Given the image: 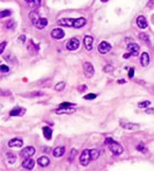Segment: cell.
I'll return each instance as SVG.
<instances>
[{
    "label": "cell",
    "mask_w": 154,
    "mask_h": 171,
    "mask_svg": "<svg viewBox=\"0 0 154 171\" xmlns=\"http://www.w3.org/2000/svg\"><path fill=\"white\" fill-rule=\"evenodd\" d=\"M86 23V20L84 17L79 18H63L57 21V24L62 27H73L74 28H80L84 27Z\"/></svg>",
    "instance_id": "6da1fadb"
},
{
    "label": "cell",
    "mask_w": 154,
    "mask_h": 171,
    "mask_svg": "<svg viewBox=\"0 0 154 171\" xmlns=\"http://www.w3.org/2000/svg\"><path fill=\"white\" fill-rule=\"evenodd\" d=\"M105 144L109 146V149L111 150L113 155H121L123 152V148H122V145L112 138H107L105 139Z\"/></svg>",
    "instance_id": "7a4b0ae2"
},
{
    "label": "cell",
    "mask_w": 154,
    "mask_h": 171,
    "mask_svg": "<svg viewBox=\"0 0 154 171\" xmlns=\"http://www.w3.org/2000/svg\"><path fill=\"white\" fill-rule=\"evenodd\" d=\"M91 160H92V159H91L90 150H84L80 157V164L82 166H87L88 165V163H90Z\"/></svg>",
    "instance_id": "3957f363"
},
{
    "label": "cell",
    "mask_w": 154,
    "mask_h": 171,
    "mask_svg": "<svg viewBox=\"0 0 154 171\" xmlns=\"http://www.w3.org/2000/svg\"><path fill=\"white\" fill-rule=\"evenodd\" d=\"M79 46H80V41L76 38L70 39L68 43L66 44V48L69 51H75V50L79 48Z\"/></svg>",
    "instance_id": "277c9868"
},
{
    "label": "cell",
    "mask_w": 154,
    "mask_h": 171,
    "mask_svg": "<svg viewBox=\"0 0 154 171\" xmlns=\"http://www.w3.org/2000/svg\"><path fill=\"white\" fill-rule=\"evenodd\" d=\"M83 71H84V75L86 78H91L93 75H94L93 66L88 62H86L83 64Z\"/></svg>",
    "instance_id": "5b68a950"
},
{
    "label": "cell",
    "mask_w": 154,
    "mask_h": 171,
    "mask_svg": "<svg viewBox=\"0 0 154 171\" xmlns=\"http://www.w3.org/2000/svg\"><path fill=\"white\" fill-rule=\"evenodd\" d=\"M120 125L122 128L126 129V130H129V131H136L140 128V125L136 124V123H128V122H124V121H121Z\"/></svg>",
    "instance_id": "8992f818"
},
{
    "label": "cell",
    "mask_w": 154,
    "mask_h": 171,
    "mask_svg": "<svg viewBox=\"0 0 154 171\" xmlns=\"http://www.w3.org/2000/svg\"><path fill=\"white\" fill-rule=\"evenodd\" d=\"M34 153H35V149L33 146H27L21 150L20 155L22 157L27 158V157H31L33 155H34Z\"/></svg>",
    "instance_id": "52a82bcc"
},
{
    "label": "cell",
    "mask_w": 154,
    "mask_h": 171,
    "mask_svg": "<svg viewBox=\"0 0 154 171\" xmlns=\"http://www.w3.org/2000/svg\"><path fill=\"white\" fill-rule=\"evenodd\" d=\"M98 50L101 54H106L112 50V45L106 41H103L99 44Z\"/></svg>",
    "instance_id": "ba28073f"
},
{
    "label": "cell",
    "mask_w": 154,
    "mask_h": 171,
    "mask_svg": "<svg viewBox=\"0 0 154 171\" xmlns=\"http://www.w3.org/2000/svg\"><path fill=\"white\" fill-rule=\"evenodd\" d=\"M127 50L132 56L137 57L139 55V52H140V46H139V45L135 44V43H131L127 45Z\"/></svg>",
    "instance_id": "9c48e42d"
},
{
    "label": "cell",
    "mask_w": 154,
    "mask_h": 171,
    "mask_svg": "<svg viewBox=\"0 0 154 171\" xmlns=\"http://www.w3.org/2000/svg\"><path fill=\"white\" fill-rule=\"evenodd\" d=\"M75 109L74 108H71L70 107H59V109L56 110L55 112L58 115H62V114H72V113L75 112Z\"/></svg>",
    "instance_id": "30bf717a"
},
{
    "label": "cell",
    "mask_w": 154,
    "mask_h": 171,
    "mask_svg": "<svg viewBox=\"0 0 154 171\" xmlns=\"http://www.w3.org/2000/svg\"><path fill=\"white\" fill-rule=\"evenodd\" d=\"M51 34H52V37L56 39H63V38L64 37V35H65L64 31L62 28H55V29H53V30L52 31Z\"/></svg>",
    "instance_id": "8fae6325"
},
{
    "label": "cell",
    "mask_w": 154,
    "mask_h": 171,
    "mask_svg": "<svg viewBox=\"0 0 154 171\" xmlns=\"http://www.w3.org/2000/svg\"><path fill=\"white\" fill-rule=\"evenodd\" d=\"M21 165H22L23 168H25V169H27L31 170V169H33V167L35 165V162H34V160L32 159V158L27 157V158H26L25 160L22 162Z\"/></svg>",
    "instance_id": "7c38bea8"
},
{
    "label": "cell",
    "mask_w": 154,
    "mask_h": 171,
    "mask_svg": "<svg viewBox=\"0 0 154 171\" xmlns=\"http://www.w3.org/2000/svg\"><path fill=\"white\" fill-rule=\"evenodd\" d=\"M84 45L87 51H91L93 49V38L89 35H86L84 38Z\"/></svg>",
    "instance_id": "4fadbf2b"
},
{
    "label": "cell",
    "mask_w": 154,
    "mask_h": 171,
    "mask_svg": "<svg viewBox=\"0 0 154 171\" xmlns=\"http://www.w3.org/2000/svg\"><path fill=\"white\" fill-rule=\"evenodd\" d=\"M22 145H23V141H22V139H19V138L11 139L8 143V145L10 147H21Z\"/></svg>",
    "instance_id": "5bb4252c"
},
{
    "label": "cell",
    "mask_w": 154,
    "mask_h": 171,
    "mask_svg": "<svg viewBox=\"0 0 154 171\" xmlns=\"http://www.w3.org/2000/svg\"><path fill=\"white\" fill-rule=\"evenodd\" d=\"M136 23H137V25H138V27L140 28L145 29V28L147 27V21H146V19L143 16H139L137 20H136Z\"/></svg>",
    "instance_id": "9a60e30c"
},
{
    "label": "cell",
    "mask_w": 154,
    "mask_h": 171,
    "mask_svg": "<svg viewBox=\"0 0 154 171\" xmlns=\"http://www.w3.org/2000/svg\"><path fill=\"white\" fill-rule=\"evenodd\" d=\"M65 153V147L64 146H58L52 151V154L55 157H60Z\"/></svg>",
    "instance_id": "2e32d148"
},
{
    "label": "cell",
    "mask_w": 154,
    "mask_h": 171,
    "mask_svg": "<svg viewBox=\"0 0 154 171\" xmlns=\"http://www.w3.org/2000/svg\"><path fill=\"white\" fill-rule=\"evenodd\" d=\"M47 24H48L47 19L40 17V18L38 20V21L36 22V24H35L34 26L37 27L38 29H43V28H45V27L47 26Z\"/></svg>",
    "instance_id": "e0dca14e"
},
{
    "label": "cell",
    "mask_w": 154,
    "mask_h": 171,
    "mask_svg": "<svg viewBox=\"0 0 154 171\" xmlns=\"http://www.w3.org/2000/svg\"><path fill=\"white\" fill-rule=\"evenodd\" d=\"M38 164L41 167H46L50 164V159L46 156H42L40 157H39L37 160Z\"/></svg>",
    "instance_id": "ac0fdd59"
},
{
    "label": "cell",
    "mask_w": 154,
    "mask_h": 171,
    "mask_svg": "<svg viewBox=\"0 0 154 171\" xmlns=\"http://www.w3.org/2000/svg\"><path fill=\"white\" fill-rule=\"evenodd\" d=\"M149 63H150V57H149L148 53L143 52L141 57H140V64L143 67H146Z\"/></svg>",
    "instance_id": "d6986e66"
},
{
    "label": "cell",
    "mask_w": 154,
    "mask_h": 171,
    "mask_svg": "<svg viewBox=\"0 0 154 171\" xmlns=\"http://www.w3.org/2000/svg\"><path fill=\"white\" fill-rule=\"evenodd\" d=\"M42 131H43V134H44V136H45V138L48 140H50V139H52V128H49V127H44L42 128Z\"/></svg>",
    "instance_id": "ffe728a7"
},
{
    "label": "cell",
    "mask_w": 154,
    "mask_h": 171,
    "mask_svg": "<svg viewBox=\"0 0 154 171\" xmlns=\"http://www.w3.org/2000/svg\"><path fill=\"white\" fill-rule=\"evenodd\" d=\"M29 18H30V20L32 21V23L33 25H35L36 24V22L38 21V20L40 18L39 16V14H38L36 11H32L30 14H29Z\"/></svg>",
    "instance_id": "44dd1931"
},
{
    "label": "cell",
    "mask_w": 154,
    "mask_h": 171,
    "mask_svg": "<svg viewBox=\"0 0 154 171\" xmlns=\"http://www.w3.org/2000/svg\"><path fill=\"white\" fill-rule=\"evenodd\" d=\"M99 151L97 149H93L90 150V155H91V159L92 160H96L99 157Z\"/></svg>",
    "instance_id": "7402d4cb"
},
{
    "label": "cell",
    "mask_w": 154,
    "mask_h": 171,
    "mask_svg": "<svg viewBox=\"0 0 154 171\" xmlns=\"http://www.w3.org/2000/svg\"><path fill=\"white\" fill-rule=\"evenodd\" d=\"M21 111H22V109L17 107V108H15V109H13V110H11V112H10V116H11V117H17V116H20L21 114Z\"/></svg>",
    "instance_id": "603a6c76"
},
{
    "label": "cell",
    "mask_w": 154,
    "mask_h": 171,
    "mask_svg": "<svg viewBox=\"0 0 154 171\" xmlns=\"http://www.w3.org/2000/svg\"><path fill=\"white\" fill-rule=\"evenodd\" d=\"M6 157H7V160L9 162V163L11 164H13L15 163L16 161V157L13 153H7L6 154Z\"/></svg>",
    "instance_id": "cb8c5ba5"
},
{
    "label": "cell",
    "mask_w": 154,
    "mask_h": 171,
    "mask_svg": "<svg viewBox=\"0 0 154 171\" xmlns=\"http://www.w3.org/2000/svg\"><path fill=\"white\" fill-rule=\"evenodd\" d=\"M64 87H65V82L64 81H60L55 86V90L58 92H61L64 90Z\"/></svg>",
    "instance_id": "d4e9b609"
},
{
    "label": "cell",
    "mask_w": 154,
    "mask_h": 171,
    "mask_svg": "<svg viewBox=\"0 0 154 171\" xmlns=\"http://www.w3.org/2000/svg\"><path fill=\"white\" fill-rule=\"evenodd\" d=\"M136 149L138 150L139 151H140V152H143V153H145L146 151V147H145V145H144V143H142V142H140V144L136 146Z\"/></svg>",
    "instance_id": "484cf974"
},
{
    "label": "cell",
    "mask_w": 154,
    "mask_h": 171,
    "mask_svg": "<svg viewBox=\"0 0 154 171\" xmlns=\"http://www.w3.org/2000/svg\"><path fill=\"white\" fill-rule=\"evenodd\" d=\"M151 104V102L150 101H143V102H140V103H139L138 104V106L140 108H146V107L149 106Z\"/></svg>",
    "instance_id": "4316f807"
},
{
    "label": "cell",
    "mask_w": 154,
    "mask_h": 171,
    "mask_svg": "<svg viewBox=\"0 0 154 171\" xmlns=\"http://www.w3.org/2000/svg\"><path fill=\"white\" fill-rule=\"evenodd\" d=\"M96 97H97V95L94 94V93H89V94H86V95H85L83 98H84L85 99H86V100H92V99H94V98H96Z\"/></svg>",
    "instance_id": "83f0119b"
},
{
    "label": "cell",
    "mask_w": 154,
    "mask_h": 171,
    "mask_svg": "<svg viewBox=\"0 0 154 171\" xmlns=\"http://www.w3.org/2000/svg\"><path fill=\"white\" fill-rule=\"evenodd\" d=\"M11 11H8V10H5V11H1L0 13V16L1 18H4V17H6V16H9L11 15Z\"/></svg>",
    "instance_id": "f1b7e54d"
},
{
    "label": "cell",
    "mask_w": 154,
    "mask_h": 171,
    "mask_svg": "<svg viewBox=\"0 0 154 171\" xmlns=\"http://www.w3.org/2000/svg\"><path fill=\"white\" fill-rule=\"evenodd\" d=\"M140 39L144 40V42H147L148 44H150L149 42V38L147 35H146V33H140Z\"/></svg>",
    "instance_id": "f546056e"
},
{
    "label": "cell",
    "mask_w": 154,
    "mask_h": 171,
    "mask_svg": "<svg viewBox=\"0 0 154 171\" xmlns=\"http://www.w3.org/2000/svg\"><path fill=\"white\" fill-rule=\"evenodd\" d=\"M75 155H76V150L72 149L71 152H70V155H69V162H72V161L74 160Z\"/></svg>",
    "instance_id": "4dcf8cb0"
},
{
    "label": "cell",
    "mask_w": 154,
    "mask_h": 171,
    "mask_svg": "<svg viewBox=\"0 0 154 171\" xmlns=\"http://www.w3.org/2000/svg\"><path fill=\"white\" fill-rule=\"evenodd\" d=\"M31 5L34 8H39L40 6V5H41V0H33V2Z\"/></svg>",
    "instance_id": "1f68e13d"
},
{
    "label": "cell",
    "mask_w": 154,
    "mask_h": 171,
    "mask_svg": "<svg viewBox=\"0 0 154 171\" xmlns=\"http://www.w3.org/2000/svg\"><path fill=\"white\" fill-rule=\"evenodd\" d=\"M75 104H72V103H69V102H64L62 103L59 107H70V106H74Z\"/></svg>",
    "instance_id": "d6a6232c"
},
{
    "label": "cell",
    "mask_w": 154,
    "mask_h": 171,
    "mask_svg": "<svg viewBox=\"0 0 154 171\" xmlns=\"http://www.w3.org/2000/svg\"><path fill=\"white\" fill-rule=\"evenodd\" d=\"M0 68H1V72H2V73H7V72H9V70H10L9 67L5 65V64H2Z\"/></svg>",
    "instance_id": "836d02e7"
},
{
    "label": "cell",
    "mask_w": 154,
    "mask_h": 171,
    "mask_svg": "<svg viewBox=\"0 0 154 171\" xmlns=\"http://www.w3.org/2000/svg\"><path fill=\"white\" fill-rule=\"evenodd\" d=\"M7 45V42H3L1 43V45H0V53L2 54L4 52V51H5V46Z\"/></svg>",
    "instance_id": "e575fe53"
},
{
    "label": "cell",
    "mask_w": 154,
    "mask_h": 171,
    "mask_svg": "<svg viewBox=\"0 0 154 171\" xmlns=\"http://www.w3.org/2000/svg\"><path fill=\"white\" fill-rule=\"evenodd\" d=\"M134 75V69L131 68L130 70H128V77L129 78H133Z\"/></svg>",
    "instance_id": "d590c367"
},
{
    "label": "cell",
    "mask_w": 154,
    "mask_h": 171,
    "mask_svg": "<svg viewBox=\"0 0 154 171\" xmlns=\"http://www.w3.org/2000/svg\"><path fill=\"white\" fill-rule=\"evenodd\" d=\"M112 70H113V68H112V66H111V65H107V66H105L104 68V70L105 72H111V71H112Z\"/></svg>",
    "instance_id": "8d00e7d4"
},
{
    "label": "cell",
    "mask_w": 154,
    "mask_h": 171,
    "mask_svg": "<svg viewBox=\"0 0 154 171\" xmlns=\"http://www.w3.org/2000/svg\"><path fill=\"white\" fill-rule=\"evenodd\" d=\"M13 26H14V21L11 20V21L8 22V24H7V28H11Z\"/></svg>",
    "instance_id": "74e56055"
},
{
    "label": "cell",
    "mask_w": 154,
    "mask_h": 171,
    "mask_svg": "<svg viewBox=\"0 0 154 171\" xmlns=\"http://www.w3.org/2000/svg\"><path fill=\"white\" fill-rule=\"evenodd\" d=\"M18 40L19 41H21V43H24L25 42V40H26V36L25 35H21L19 39H18Z\"/></svg>",
    "instance_id": "f35d334b"
},
{
    "label": "cell",
    "mask_w": 154,
    "mask_h": 171,
    "mask_svg": "<svg viewBox=\"0 0 154 171\" xmlns=\"http://www.w3.org/2000/svg\"><path fill=\"white\" fill-rule=\"evenodd\" d=\"M146 114H154V108H150L146 110Z\"/></svg>",
    "instance_id": "ab89813d"
},
{
    "label": "cell",
    "mask_w": 154,
    "mask_h": 171,
    "mask_svg": "<svg viewBox=\"0 0 154 171\" xmlns=\"http://www.w3.org/2000/svg\"><path fill=\"white\" fill-rule=\"evenodd\" d=\"M79 89H80V90H79V91L80 92H84V91H86V89H87V87H86V86H80V87H79Z\"/></svg>",
    "instance_id": "60d3db41"
},
{
    "label": "cell",
    "mask_w": 154,
    "mask_h": 171,
    "mask_svg": "<svg viewBox=\"0 0 154 171\" xmlns=\"http://www.w3.org/2000/svg\"><path fill=\"white\" fill-rule=\"evenodd\" d=\"M130 56H131V53L124 54V55H123V58H129Z\"/></svg>",
    "instance_id": "b9f144b4"
},
{
    "label": "cell",
    "mask_w": 154,
    "mask_h": 171,
    "mask_svg": "<svg viewBox=\"0 0 154 171\" xmlns=\"http://www.w3.org/2000/svg\"><path fill=\"white\" fill-rule=\"evenodd\" d=\"M125 82H126V80H117V83H119V84H123V83H125Z\"/></svg>",
    "instance_id": "7bdbcfd3"
},
{
    "label": "cell",
    "mask_w": 154,
    "mask_h": 171,
    "mask_svg": "<svg viewBox=\"0 0 154 171\" xmlns=\"http://www.w3.org/2000/svg\"><path fill=\"white\" fill-rule=\"evenodd\" d=\"M26 2H27V4H32L33 2V0H25Z\"/></svg>",
    "instance_id": "ee69618b"
},
{
    "label": "cell",
    "mask_w": 154,
    "mask_h": 171,
    "mask_svg": "<svg viewBox=\"0 0 154 171\" xmlns=\"http://www.w3.org/2000/svg\"><path fill=\"white\" fill-rule=\"evenodd\" d=\"M101 1H102V2H107L108 0H101Z\"/></svg>",
    "instance_id": "f6af8a7d"
}]
</instances>
